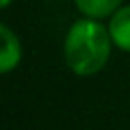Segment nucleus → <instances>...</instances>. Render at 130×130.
<instances>
[{
  "label": "nucleus",
  "instance_id": "39448f33",
  "mask_svg": "<svg viewBox=\"0 0 130 130\" xmlns=\"http://www.w3.org/2000/svg\"><path fill=\"white\" fill-rule=\"evenodd\" d=\"M10 2H12V0H0V6H2V8H8Z\"/></svg>",
  "mask_w": 130,
  "mask_h": 130
},
{
  "label": "nucleus",
  "instance_id": "f257e3e1",
  "mask_svg": "<svg viewBox=\"0 0 130 130\" xmlns=\"http://www.w3.org/2000/svg\"><path fill=\"white\" fill-rule=\"evenodd\" d=\"M112 47L114 43L108 24H102V20H91L81 16L69 26L65 35V43H63L65 63L75 75L91 77L108 65Z\"/></svg>",
  "mask_w": 130,
  "mask_h": 130
},
{
  "label": "nucleus",
  "instance_id": "f03ea898",
  "mask_svg": "<svg viewBox=\"0 0 130 130\" xmlns=\"http://www.w3.org/2000/svg\"><path fill=\"white\" fill-rule=\"evenodd\" d=\"M0 41H2V49H0V73H10L12 69L18 67L20 59H22V45L16 37V32L8 26V24H0Z\"/></svg>",
  "mask_w": 130,
  "mask_h": 130
},
{
  "label": "nucleus",
  "instance_id": "7ed1b4c3",
  "mask_svg": "<svg viewBox=\"0 0 130 130\" xmlns=\"http://www.w3.org/2000/svg\"><path fill=\"white\" fill-rule=\"evenodd\" d=\"M108 30L114 47L124 53H130V4H124L108 20Z\"/></svg>",
  "mask_w": 130,
  "mask_h": 130
},
{
  "label": "nucleus",
  "instance_id": "20e7f679",
  "mask_svg": "<svg viewBox=\"0 0 130 130\" xmlns=\"http://www.w3.org/2000/svg\"><path fill=\"white\" fill-rule=\"evenodd\" d=\"M73 2L79 14L91 20H104V18L110 20L124 6V0H73Z\"/></svg>",
  "mask_w": 130,
  "mask_h": 130
}]
</instances>
